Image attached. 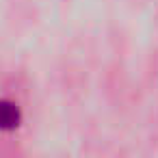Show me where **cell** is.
<instances>
[{"instance_id":"obj_1","label":"cell","mask_w":158,"mask_h":158,"mask_svg":"<svg viewBox=\"0 0 158 158\" xmlns=\"http://www.w3.org/2000/svg\"><path fill=\"white\" fill-rule=\"evenodd\" d=\"M20 108L9 102V100H0V130H13L20 126Z\"/></svg>"}]
</instances>
